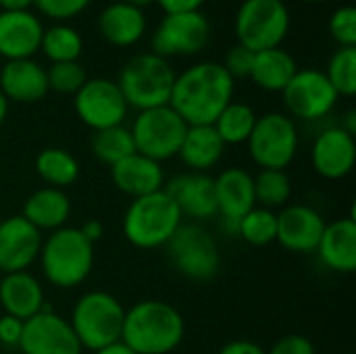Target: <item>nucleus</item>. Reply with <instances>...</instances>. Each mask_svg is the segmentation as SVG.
<instances>
[{
    "mask_svg": "<svg viewBox=\"0 0 356 354\" xmlns=\"http://www.w3.org/2000/svg\"><path fill=\"white\" fill-rule=\"evenodd\" d=\"M90 2L92 0H33V6L42 15L63 23L67 19H73V17L81 15L90 6Z\"/></svg>",
    "mask_w": 356,
    "mask_h": 354,
    "instance_id": "4c0bfd02",
    "label": "nucleus"
},
{
    "mask_svg": "<svg viewBox=\"0 0 356 354\" xmlns=\"http://www.w3.org/2000/svg\"><path fill=\"white\" fill-rule=\"evenodd\" d=\"M73 104L81 123L92 131L123 125L129 111L117 81L106 77H88V81L75 94Z\"/></svg>",
    "mask_w": 356,
    "mask_h": 354,
    "instance_id": "f8f14e48",
    "label": "nucleus"
},
{
    "mask_svg": "<svg viewBox=\"0 0 356 354\" xmlns=\"http://www.w3.org/2000/svg\"><path fill=\"white\" fill-rule=\"evenodd\" d=\"M325 230V219L309 204H290L277 213V238L286 250L307 255L315 252Z\"/></svg>",
    "mask_w": 356,
    "mask_h": 354,
    "instance_id": "dca6fc26",
    "label": "nucleus"
},
{
    "mask_svg": "<svg viewBox=\"0 0 356 354\" xmlns=\"http://www.w3.org/2000/svg\"><path fill=\"white\" fill-rule=\"evenodd\" d=\"M325 77L330 79L332 88L336 90L338 96H355L356 94V48L340 46L330 63L327 71H323Z\"/></svg>",
    "mask_w": 356,
    "mask_h": 354,
    "instance_id": "f704fd0d",
    "label": "nucleus"
},
{
    "mask_svg": "<svg viewBox=\"0 0 356 354\" xmlns=\"http://www.w3.org/2000/svg\"><path fill=\"white\" fill-rule=\"evenodd\" d=\"M282 98L292 117L317 121L332 113L340 96L336 94L323 71L298 69L290 83L282 90Z\"/></svg>",
    "mask_w": 356,
    "mask_h": 354,
    "instance_id": "ddd939ff",
    "label": "nucleus"
},
{
    "mask_svg": "<svg viewBox=\"0 0 356 354\" xmlns=\"http://www.w3.org/2000/svg\"><path fill=\"white\" fill-rule=\"evenodd\" d=\"M123 2H127V4H131L136 8H144V6H148V4H152L156 0H123Z\"/></svg>",
    "mask_w": 356,
    "mask_h": 354,
    "instance_id": "8fccbe9b",
    "label": "nucleus"
},
{
    "mask_svg": "<svg viewBox=\"0 0 356 354\" xmlns=\"http://www.w3.org/2000/svg\"><path fill=\"white\" fill-rule=\"evenodd\" d=\"M313 169L325 179H344L356 163L355 136L344 131L342 127L323 129L311 150Z\"/></svg>",
    "mask_w": 356,
    "mask_h": 354,
    "instance_id": "a211bd4d",
    "label": "nucleus"
},
{
    "mask_svg": "<svg viewBox=\"0 0 356 354\" xmlns=\"http://www.w3.org/2000/svg\"><path fill=\"white\" fill-rule=\"evenodd\" d=\"M236 234L252 246H267L277 238V213L263 207H252L238 221Z\"/></svg>",
    "mask_w": 356,
    "mask_h": 354,
    "instance_id": "72a5a7b5",
    "label": "nucleus"
},
{
    "mask_svg": "<svg viewBox=\"0 0 356 354\" xmlns=\"http://www.w3.org/2000/svg\"><path fill=\"white\" fill-rule=\"evenodd\" d=\"M173 269L192 282H209L221 269V257L213 236L196 223L179 225L165 244Z\"/></svg>",
    "mask_w": 356,
    "mask_h": 354,
    "instance_id": "6e6552de",
    "label": "nucleus"
},
{
    "mask_svg": "<svg viewBox=\"0 0 356 354\" xmlns=\"http://www.w3.org/2000/svg\"><path fill=\"white\" fill-rule=\"evenodd\" d=\"M42 232H38L23 215L0 219V271H27L40 257Z\"/></svg>",
    "mask_w": 356,
    "mask_h": 354,
    "instance_id": "2eb2a0df",
    "label": "nucleus"
},
{
    "mask_svg": "<svg viewBox=\"0 0 356 354\" xmlns=\"http://www.w3.org/2000/svg\"><path fill=\"white\" fill-rule=\"evenodd\" d=\"M234 79L217 61H202L175 75L169 106L186 125H213L232 102Z\"/></svg>",
    "mask_w": 356,
    "mask_h": 354,
    "instance_id": "f257e3e1",
    "label": "nucleus"
},
{
    "mask_svg": "<svg viewBox=\"0 0 356 354\" xmlns=\"http://www.w3.org/2000/svg\"><path fill=\"white\" fill-rule=\"evenodd\" d=\"M344 131H348L350 136H355L356 134V113L355 111H348L346 113V117H344V121H342V125H340Z\"/></svg>",
    "mask_w": 356,
    "mask_h": 354,
    "instance_id": "de8ad7c7",
    "label": "nucleus"
},
{
    "mask_svg": "<svg viewBox=\"0 0 356 354\" xmlns=\"http://www.w3.org/2000/svg\"><path fill=\"white\" fill-rule=\"evenodd\" d=\"M163 190L173 198L181 217L209 219L217 215L215 200V179L207 173H181L163 186Z\"/></svg>",
    "mask_w": 356,
    "mask_h": 354,
    "instance_id": "6ab92c4d",
    "label": "nucleus"
},
{
    "mask_svg": "<svg viewBox=\"0 0 356 354\" xmlns=\"http://www.w3.org/2000/svg\"><path fill=\"white\" fill-rule=\"evenodd\" d=\"M0 92L6 100L25 104L38 102L50 92L46 69L33 58L6 61L0 69Z\"/></svg>",
    "mask_w": 356,
    "mask_h": 354,
    "instance_id": "412c9836",
    "label": "nucleus"
},
{
    "mask_svg": "<svg viewBox=\"0 0 356 354\" xmlns=\"http://www.w3.org/2000/svg\"><path fill=\"white\" fill-rule=\"evenodd\" d=\"M330 33L340 46L356 48V8L353 4H344L332 13Z\"/></svg>",
    "mask_w": 356,
    "mask_h": 354,
    "instance_id": "e433bc0d",
    "label": "nucleus"
},
{
    "mask_svg": "<svg viewBox=\"0 0 356 354\" xmlns=\"http://www.w3.org/2000/svg\"><path fill=\"white\" fill-rule=\"evenodd\" d=\"M254 182V202L257 207L275 211L284 209L292 194V182L282 169H261Z\"/></svg>",
    "mask_w": 356,
    "mask_h": 354,
    "instance_id": "473e14b6",
    "label": "nucleus"
},
{
    "mask_svg": "<svg viewBox=\"0 0 356 354\" xmlns=\"http://www.w3.org/2000/svg\"><path fill=\"white\" fill-rule=\"evenodd\" d=\"M90 148H92L94 156L102 165H108V167L117 165L119 161H123L125 156L136 152L131 131L125 125L94 131L90 138Z\"/></svg>",
    "mask_w": 356,
    "mask_h": 354,
    "instance_id": "2f4dec72",
    "label": "nucleus"
},
{
    "mask_svg": "<svg viewBox=\"0 0 356 354\" xmlns=\"http://www.w3.org/2000/svg\"><path fill=\"white\" fill-rule=\"evenodd\" d=\"M44 25L35 13L0 10V56L6 61L33 58L42 44Z\"/></svg>",
    "mask_w": 356,
    "mask_h": 354,
    "instance_id": "f3484780",
    "label": "nucleus"
},
{
    "mask_svg": "<svg viewBox=\"0 0 356 354\" xmlns=\"http://www.w3.org/2000/svg\"><path fill=\"white\" fill-rule=\"evenodd\" d=\"M71 215L69 196L58 188H40L23 202V217L38 230H60Z\"/></svg>",
    "mask_w": 356,
    "mask_h": 354,
    "instance_id": "bb28decb",
    "label": "nucleus"
},
{
    "mask_svg": "<svg viewBox=\"0 0 356 354\" xmlns=\"http://www.w3.org/2000/svg\"><path fill=\"white\" fill-rule=\"evenodd\" d=\"M186 334L179 311L165 300H142L125 311L121 342L136 354L173 353Z\"/></svg>",
    "mask_w": 356,
    "mask_h": 354,
    "instance_id": "f03ea898",
    "label": "nucleus"
},
{
    "mask_svg": "<svg viewBox=\"0 0 356 354\" xmlns=\"http://www.w3.org/2000/svg\"><path fill=\"white\" fill-rule=\"evenodd\" d=\"M225 144L213 125H188L177 156L194 173L213 169L223 156Z\"/></svg>",
    "mask_w": 356,
    "mask_h": 354,
    "instance_id": "a878e982",
    "label": "nucleus"
},
{
    "mask_svg": "<svg viewBox=\"0 0 356 354\" xmlns=\"http://www.w3.org/2000/svg\"><path fill=\"white\" fill-rule=\"evenodd\" d=\"M219 354H267V351H263L259 344L254 342H248V340H234V342H227Z\"/></svg>",
    "mask_w": 356,
    "mask_h": 354,
    "instance_id": "37998d69",
    "label": "nucleus"
},
{
    "mask_svg": "<svg viewBox=\"0 0 356 354\" xmlns=\"http://www.w3.org/2000/svg\"><path fill=\"white\" fill-rule=\"evenodd\" d=\"M125 321L123 305L108 292L94 290L83 294L71 311V328L81 344L92 353L121 340Z\"/></svg>",
    "mask_w": 356,
    "mask_h": 354,
    "instance_id": "423d86ee",
    "label": "nucleus"
},
{
    "mask_svg": "<svg viewBox=\"0 0 356 354\" xmlns=\"http://www.w3.org/2000/svg\"><path fill=\"white\" fill-rule=\"evenodd\" d=\"M6 115H8V100H6V98H4V94L0 92V125L4 123Z\"/></svg>",
    "mask_w": 356,
    "mask_h": 354,
    "instance_id": "09e8293b",
    "label": "nucleus"
},
{
    "mask_svg": "<svg viewBox=\"0 0 356 354\" xmlns=\"http://www.w3.org/2000/svg\"><path fill=\"white\" fill-rule=\"evenodd\" d=\"M38 259L44 277L52 286L69 290L83 284L92 273L94 244L83 238L79 227H60L42 242Z\"/></svg>",
    "mask_w": 356,
    "mask_h": 354,
    "instance_id": "7ed1b4c3",
    "label": "nucleus"
},
{
    "mask_svg": "<svg viewBox=\"0 0 356 354\" xmlns=\"http://www.w3.org/2000/svg\"><path fill=\"white\" fill-rule=\"evenodd\" d=\"M46 77H48V90L56 94H71V96H75L81 90V86L88 81V73L79 65V61L52 63L46 69Z\"/></svg>",
    "mask_w": 356,
    "mask_h": 354,
    "instance_id": "c9c22d12",
    "label": "nucleus"
},
{
    "mask_svg": "<svg viewBox=\"0 0 356 354\" xmlns=\"http://www.w3.org/2000/svg\"><path fill=\"white\" fill-rule=\"evenodd\" d=\"M186 129V121L169 104L140 111L134 125L129 127L136 152L156 163L167 161L179 152Z\"/></svg>",
    "mask_w": 356,
    "mask_h": 354,
    "instance_id": "1a4fd4ad",
    "label": "nucleus"
},
{
    "mask_svg": "<svg viewBox=\"0 0 356 354\" xmlns=\"http://www.w3.org/2000/svg\"><path fill=\"white\" fill-rule=\"evenodd\" d=\"M234 27L238 44L252 52L277 48L290 31V10L284 0H244Z\"/></svg>",
    "mask_w": 356,
    "mask_h": 354,
    "instance_id": "0eeeda50",
    "label": "nucleus"
},
{
    "mask_svg": "<svg viewBox=\"0 0 356 354\" xmlns=\"http://www.w3.org/2000/svg\"><path fill=\"white\" fill-rule=\"evenodd\" d=\"M321 263L336 273H355L356 269V221L344 217L334 223H325L323 236L315 250Z\"/></svg>",
    "mask_w": 356,
    "mask_h": 354,
    "instance_id": "5701e85b",
    "label": "nucleus"
},
{
    "mask_svg": "<svg viewBox=\"0 0 356 354\" xmlns=\"http://www.w3.org/2000/svg\"><path fill=\"white\" fill-rule=\"evenodd\" d=\"M298 67L294 56L282 46H277V48L254 52L250 79L265 92H282L290 83Z\"/></svg>",
    "mask_w": 356,
    "mask_h": 354,
    "instance_id": "cd10ccee",
    "label": "nucleus"
},
{
    "mask_svg": "<svg viewBox=\"0 0 356 354\" xmlns=\"http://www.w3.org/2000/svg\"><path fill=\"white\" fill-rule=\"evenodd\" d=\"M111 179L115 188L131 198H142L163 190L165 175L161 163L134 152L111 167Z\"/></svg>",
    "mask_w": 356,
    "mask_h": 354,
    "instance_id": "4be33fe9",
    "label": "nucleus"
},
{
    "mask_svg": "<svg viewBox=\"0 0 356 354\" xmlns=\"http://www.w3.org/2000/svg\"><path fill=\"white\" fill-rule=\"evenodd\" d=\"M159 6L165 10V15L169 13H188V10H200V6L207 0H156Z\"/></svg>",
    "mask_w": 356,
    "mask_h": 354,
    "instance_id": "79ce46f5",
    "label": "nucleus"
},
{
    "mask_svg": "<svg viewBox=\"0 0 356 354\" xmlns=\"http://www.w3.org/2000/svg\"><path fill=\"white\" fill-rule=\"evenodd\" d=\"M257 123V113L246 102H229L215 119L213 127L223 144H246Z\"/></svg>",
    "mask_w": 356,
    "mask_h": 354,
    "instance_id": "c756f323",
    "label": "nucleus"
},
{
    "mask_svg": "<svg viewBox=\"0 0 356 354\" xmlns=\"http://www.w3.org/2000/svg\"><path fill=\"white\" fill-rule=\"evenodd\" d=\"M252 63H254V52L242 44H236L227 50L225 61L221 63L223 69L229 73V77L236 81L238 77H250L252 71Z\"/></svg>",
    "mask_w": 356,
    "mask_h": 354,
    "instance_id": "58836bf2",
    "label": "nucleus"
},
{
    "mask_svg": "<svg viewBox=\"0 0 356 354\" xmlns=\"http://www.w3.org/2000/svg\"><path fill=\"white\" fill-rule=\"evenodd\" d=\"M302 2H323V0H302Z\"/></svg>",
    "mask_w": 356,
    "mask_h": 354,
    "instance_id": "3c124183",
    "label": "nucleus"
},
{
    "mask_svg": "<svg viewBox=\"0 0 356 354\" xmlns=\"http://www.w3.org/2000/svg\"><path fill=\"white\" fill-rule=\"evenodd\" d=\"M33 6V0H0L2 10H27Z\"/></svg>",
    "mask_w": 356,
    "mask_h": 354,
    "instance_id": "a18cd8bd",
    "label": "nucleus"
},
{
    "mask_svg": "<svg viewBox=\"0 0 356 354\" xmlns=\"http://www.w3.org/2000/svg\"><path fill=\"white\" fill-rule=\"evenodd\" d=\"M181 221L184 217L173 198L165 190H159L131 200L123 215V236L131 246L142 250L165 248Z\"/></svg>",
    "mask_w": 356,
    "mask_h": 354,
    "instance_id": "39448f33",
    "label": "nucleus"
},
{
    "mask_svg": "<svg viewBox=\"0 0 356 354\" xmlns=\"http://www.w3.org/2000/svg\"><path fill=\"white\" fill-rule=\"evenodd\" d=\"M250 159L261 169H286L298 152V129L286 113H267L257 117L248 138Z\"/></svg>",
    "mask_w": 356,
    "mask_h": 354,
    "instance_id": "9d476101",
    "label": "nucleus"
},
{
    "mask_svg": "<svg viewBox=\"0 0 356 354\" xmlns=\"http://www.w3.org/2000/svg\"><path fill=\"white\" fill-rule=\"evenodd\" d=\"M267 354H315V346L307 336L290 334L280 338Z\"/></svg>",
    "mask_w": 356,
    "mask_h": 354,
    "instance_id": "ea45409f",
    "label": "nucleus"
},
{
    "mask_svg": "<svg viewBox=\"0 0 356 354\" xmlns=\"http://www.w3.org/2000/svg\"><path fill=\"white\" fill-rule=\"evenodd\" d=\"M23 323L17 317L10 315H2L0 317V344L2 346H19L21 342V334H23Z\"/></svg>",
    "mask_w": 356,
    "mask_h": 354,
    "instance_id": "a19ab883",
    "label": "nucleus"
},
{
    "mask_svg": "<svg viewBox=\"0 0 356 354\" xmlns=\"http://www.w3.org/2000/svg\"><path fill=\"white\" fill-rule=\"evenodd\" d=\"M40 50L52 63L77 61L83 50V40L77 29L67 23H54L52 27H44Z\"/></svg>",
    "mask_w": 356,
    "mask_h": 354,
    "instance_id": "7c9ffc66",
    "label": "nucleus"
},
{
    "mask_svg": "<svg viewBox=\"0 0 356 354\" xmlns=\"http://www.w3.org/2000/svg\"><path fill=\"white\" fill-rule=\"evenodd\" d=\"M211 38V23L200 10L169 13L159 23L152 35V50L163 58L171 56H192L207 48Z\"/></svg>",
    "mask_w": 356,
    "mask_h": 354,
    "instance_id": "9b49d317",
    "label": "nucleus"
},
{
    "mask_svg": "<svg viewBox=\"0 0 356 354\" xmlns=\"http://www.w3.org/2000/svg\"><path fill=\"white\" fill-rule=\"evenodd\" d=\"M35 171L48 184V188H67L79 177L77 159L65 148H44L35 156Z\"/></svg>",
    "mask_w": 356,
    "mask_h": 354,
    "instance_id": "c85d7f7f",
    "label": "nucleus"
},
{
    "mask_svg": "<svg viewBox=\"0 0 356 354\" xmlns=\"http://www.w3.org/2000/svg\"><path fill=\"white\" fill-rule=\"evenodd\" d=\"M94 354H136V353L119 340V342H115V344H111V346H104V348L96 351Z\"/></svg>",
    "mask_w": 356,
    "mask_h": 354,
    "instance_id": "49530a36",
    "label": "nucleus"
},
{
    "mask_svg": "<svg viewBox=\"0 0 356 354\" xmlns=\"http://www.w3.org/2000/svg\"><path fill=\"white\" fill-rule=\"evenodd\" d=\"M19 348L23 354H81V344L69 323L52 311H40L23 323Z\"/></svg>",
    "mask_w": 356,
    "mask_h": 354,
    "instance_id": "4468645a",
    "label": "nucleus"
},
{
    "mask_svg": "<svg viewBox=\"0 0 356 354\" xmlns=\"http://www.w3.org/2000/svg\"><path fill=\"white\" fill-rule=\"evenodd\" d=\"M79 232L83 234V238L88 240V242H98L100 238H102V234H104V225L98 221V219H90V221H86L81 227H79Z\"/></svg>",
    "mask_w": 356,
    "mask_h": 354,
    "instance_id": "c03bdc74",
    "label": "nucleus"
},
{
    "mask_svg": "<svg viewBox=\"0 0 356 354\" xmlns=\"http://www.w3.org/2000/svg\"><path fill=\"white\" fill-rule=\"evenodd\" d=\"M0 307L4 315L27 321L42 311L44 290L40 282L27 271L6 273L0 280Z\"/></svg>",
    "mask_w": 356,
    "mask_h": 354,
    "instance_id": "b1692460",
    "label": "nucleus"
},
{
    "mask_svg": "<svg viewBox=\"0 0 356 354\" xmlns=\"http://www.w3.org/2000/svg\"><path fill=\"white\" fill-rule=\"evenodd\" d=\"M98 31L117 48L134 46L146 31V15L142 8H136L123 0L113 2L98 15Z\"/></svg>",
    "mask_w": 356,
    "mask_h": 354,
    "instance_id": "393cba45",
    "label": "nucleus"
},
{
    "mask_svg": "<svg viewBox=\"0 0 356 354\" xmlns=\"http://www.w3.org/2000/svg\"><path fill=\"white\" fill-rule=\"evenodd\" d=\"M175 75L167 58L154 52H140L121 67L117 86L127 106L140 113L169 104Z\"/></svg>",
    "mask_w": 356,
    "mask_h": 354,
    "instance_id": "20e7f679",
    "label": "nucleus"
},
{
    "mask_svg": "<svg viewBox=\"0 0 356 354\" xmlns=\"http://www.w3.org/2000/svg\"><path fill=\"white\" fill-rule=\"evenodd\" d=\"M215 179V200H217V213L223 215L225 223L234 230L238 227V221L257 207L254 202V182L252 175L246 169L229 167L221 171Z\"/></svg>",
    "mask_w": 356,
    "mask_h": 354,
    "instance_id": "aec40b11",
    "label": "nucleus"
}]
</instances>
